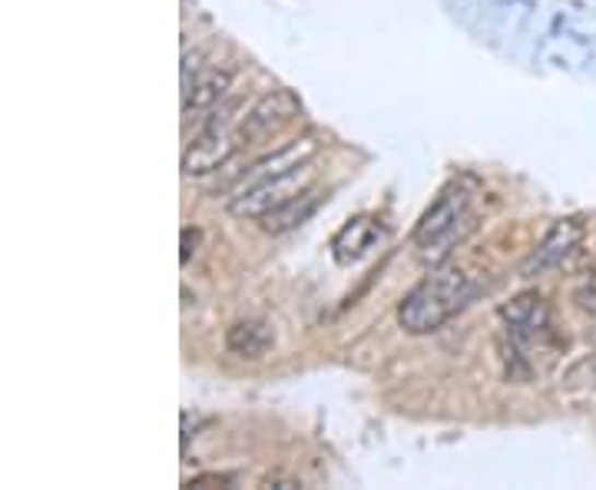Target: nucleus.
Here are the masks:
<instances>
[{
	"label": "nucleus",
	"instance_id": "1a4fd4ad",
	"mask_svg": "<svg viewBox=\"0 0 596 490\" xmlns=\"http://www.w3.org/2000/svg\"><path fill=\"white\" fill-rule=\"evenodd\" d=\"M225 348L238 358H262L272 348V331L262 322H238L229 328Z\"/></svg>",
	"mask_w": 596,
	"mask_h": 490
},
{
	"label": "nucleus",
	"instance_id": "7ed1b4c3",
	"mask_svg": "<svg viewBox=\"0 0 596 490\" xmlns=\"http://www.w3.org/2000/svg\"><path fill=\"white\" fill-rule=\"evenodd\" d=\"M238 122H243V116H238V103H222L219 109H212V116L206 119L199 137L183 153V173L186 176H206V173H215L219 166H225L238 150H243Z\"/></svg>",
	"mask_w": 596,
	"mask_h": 490
},
{
	"label": "nucleus",
	"instance_id": "9b49d317",
	"mask_svg": "<svg viewBox=\"0 0 596 490\" xmlns=\"http://www.w3.org/2000/svg\"><path fill=\"white\" fill-rule=\"evenodd\" d=\"M372 238H375V222L372 219H354L351 225H344L341 229V235L335 238V249L338 245H354V259L358 256H365L369 253V245H372Z\"/></svg>",
	"mask_w": 596,
	"mask_h": 490
},
{
	"label": "nucleus",
	"instance_id": "20e7f679",
	"mask_svg": "<svg viewBox=\"0 0 596 490\" xmlns=\"http://www.w3.org/2000/svg\"><path fill=\"white\" fill-rule=\"evenodd\" d=\"M312 163H302V166H292L285 173H276V176H266L246 189H238L235 199L229 202V212L235 219H266L269 212H276L279 206H285L289 199L302 196L305 189H312Z\"/></svg>",
	"mask_w": 596,
	"mask_h": 490
},
{
	"label": "nucleus",
	"instance_id": "423d86ee",
	"mask_svg": "<svg viewBox=\"0 0 596 490\" xmlns=\"http://www.w3.org/2000/svg\"><path fill=\"white\" fill-rule=\"evenodd\" d=\"M229 86H232L229 67H202L192 77H183V119L215 109L222 96L229 93Z\"/></svg>",
	"mask_w": 596,
	"mask_h": 490
},
{
	"label": "nucleus",
	"instance_id": "6e6552de",
	"mask_svg": "<svg viewBox=\"0 0 596 490\" xmlns=\"http://www.w3.org/2000/svg\"><path fill=\"white\" fill-rule=\"evenodd\" d=\"M501 318L507 322V328H511V335L514 338H527V341H537V335H544L547 331V305H544V299L537 295V292H524V295H517L511 305H504L501 308Z\"/></svg>",
	"mask_w": 596,
	"mask_h": 490
},
{
	"label": "nucleus",
	"instance_id": "f8f14e48",
	"mask_svg": "<svg viewBox=\"0 0 596 490\" xmlns=\"http://www.w3.org/2000/svg\"><path fill=\"white\" fill-rule=\"evenodd\" d=\"M196 242H199V232H196V229H183V266L192 259V253H196Z\"/></svg>",
	"mask_w": 596,
	"mask_h": 490
},
{
	"label": "nucleus",
	"instance_id": "f257e3e1",
	"mask_svg": "<svg viewBox=\"0 0 596 490\" xmlns=\"http://www.w3.org/2000/svg\"><path fill=\"white\" fill-rule=\"evenodd\" d=\"M474 192L464 183H451L441 189V196L428 206L421 222L414 225V249L424 266H441L457 245L474 232V212H470Z\"/></svg>",
	"mask_w": 596,
	"mask_h": 490
},
{
	"label": "nucleus",
	"instance_id": "0eeeda50",
	"mask_svg": "<svg viewBox=\"0 0 596 490\" xmlns=\"http://www.w3.org/2000/svg\"><path fill=\"white\" fill-rule=\"evenodd\" d=\"M580 238H583V229L573 222V219H560L547 235H544V242L537 245V253H534V259H530V266H527V272H547V269H557L576 245H580Z\"/></svg>",
	"mask_w": 596,
	"mask_h": 490
},
{
	"label": "nucleus",
	"instance_id": "f03ea898",
	"mask_svg": "<svg viewBox=\"0 0 596 490\" xmlns=\"http://www.w3.org/2000/svg\"><path fill=\"white\" fill-rule=\"evenodd\" d=\"M470 295H474L470 276H464L460 269L431 272L424 282H418L405 295V302L398 308V325L411 335L437 331L470 302Z\"/></svg>",
	"mask_w": 596,
	"mask_h": 490
},
{
	"label": "nucleus",
	"instance_id": "39448f33",
	"mask_svg": "<svg viewBox=\"0 0 596 490\" xmlns=\"http://www.w3.org/2000/svg\"><path fill=\"white\" fill-rule=\"evenodd\" d=\"M299 113H302V103H299V96L292 90H272V93H266L259 103H253L243 113V122H238V140H243V150L253 147V143L269 140L282 127H289V122Z\"/></svg>",
	"mask_w": 596,
	"mask_h": 490
},
{
	"label": "nucleus",
	"instance_id": "ddd939ff",
	"mask_svg": "<svg viewBox=\"0 0 596 490\" xmlns=\"http://www.w3.org/2000/svg\"><path fill=\"white\" fill-rule=\"evenodd\" d=\"M576 299H580V308L596 312V282H593V285H586V289H580V292H576Z\"/></svg>",
	"mask_w": 596,
	"mask_h": 490
},
{
	"label": "nucleus",
	"instance_id": "9d476101",
	"mask_svg": "<svg viewBox=\"0 0 596 490\" xmlns=\"http://www.w3.org/2000/svg\"><path fill=\"white\" fill-rule=\"evenodd\" d=\"M315 206H318V192H315V189H305L302 196H295V199H289L285 206H279L276 212H269V215L262 219V229L272 232V235H282V232L295 229L299 222H305V219L315 212Z\"/></svg>",
	"mask_w": 596,
	"mask_h": 490
}]
</instances>
